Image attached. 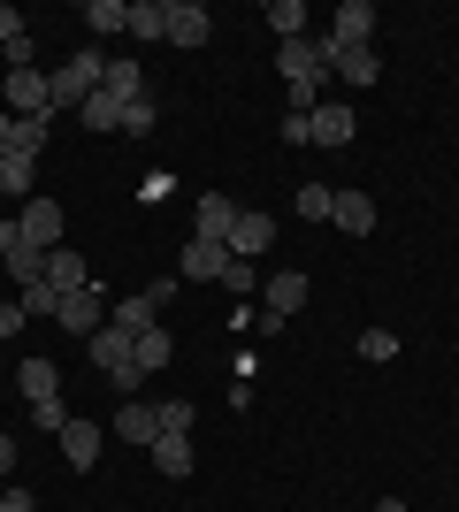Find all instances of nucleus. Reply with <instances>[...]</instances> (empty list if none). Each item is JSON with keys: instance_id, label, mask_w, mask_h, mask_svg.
<instances>
[{"instance_id": "a878e982", "label": "nucleus", "mask_w": 459, "mask_h": 512, "mask_svg": "<svg viewBox=\"0 0 459 512\" xmlns=\"http://www.w3.org/2000/svg\"><path fill=\"white\" fill-rule=\"evenodd\" d=\"M329 207H337L329 184H299V192H291V214H299V222H329Z\"/></svg>"}, {"instance_id": "79ce46f5", "label": "nucleus", "mask_w": 459, "mask_h": 512, "mask_svg": "<svg viewBox=\"0 0 459 512\" xmlns=\"http://www.w3.org/2000/svg\"><path fill=\"white\" fill-rule=\"evenodd\" d=\"M8 138H16V115H8V107H0V153H8Z\"/></svg>"}, {"instance_id": "20e7f679", "label": "nucleus", "mask_w": 459, "mask_h": 512, "mask_svg": "<svg viewBox=\"0 0 459 512\" xmlns=\"http://www.w3.org/2000/svg\"><path fill=\"white\" fill-rule=\"evenodd\" d=\"M0 107H8V115H54V100H46V69H8V77H0Z\"/></svg>"}, {"instance_id": "f257e3e1", "label": "nucleus", "mask_w": 459, "mask_h": 512, "mask_svg": "<svg viewBox=\"0 0 459 512\" xmlns=\"http://www.w3.org/2000/svg\"><path fill=\"white\" fill-rule=\"evenodd\" d=\"M100 77H108V54H92V46H85V54H69L62 69H46V100H54V107H85L92 92H100Z\"/></svg>"}, {"instance_id": "9d476101", "label": "nucleus", "mask_w": 459, "mask_h": 512, "mask_svg": "<svg viewBox=\"0 0 459 512\" xmlns=\"http://www.w3.org/2000/svg\"><path fill=\"white\" fill-rule=\"evenodd\" d=\"M329 77H337V85H375V77H383V54H375V46H345V54H329Z\"/></svg>"}, {"instance_id": "2f4dec72", "label": "nucleus", "mask_w": 459, "mask_h": 512, "mask_svg": "<svg viewBox=\"0 0 459 512\" xmlns=\"http://www.w3.org/2000/svg\"><path fill=\"white\" fill-rule=\"evenodd\" d=\"M23 321H54V306H62V291H54V283H31V291H23Z\"/></svg>"}, {"instance_id": "a211bd4d", "label": "nucleus", "mask_w": 459, "mask_h": 512, "mask_svg": "<svg viewBox=\"0 0 459 512\" xmlns=\"http://www.w3.org/2000/svg\"><path fill=\"white\" fill-rule=\"evenodd\" d=\"M329 222H337V230H345V237H368V230H375V199H368V192H337V207H329Z\"/></svg>"}, {"instance_id": "ddd939ff", "label": "nucleus", "mask_w": 459, "mask_h": 512, "mask_svg": "<svg viewBox=\"0 0 459 512\" xmlns=\"http://www.w3.org/2000/svg\"><path fill=\"white\" fill-rule=\"evenodd\" d=\"M85 352H92V367H100V375H115V367H131V352H138V337H123V329H92L85 337Z\"/></svg>"}, {"instance_id": "473e14b6", "label": "nucleus", "mask_w": 459, "mask_h": 512, "mask_svg": "<svg viewBox=\"0 0 459 512\" xmlns=\"http://www.w3.org/2000/svg\"><path fill=\"white\" fill-rule=\"evenodd\" d=\"M192 421H199L192 398H169V406H161V436H192Z\"/></svg>"}, {"instance_id": "6e6552de", "label": "nucleus", "mask_w": 459, "mask_h": 512, "mask_svg": "<svg viewBox=\"0 0 459 512\" xmlns=\"http://www.w3.org/2000/svg\"><path fill=\"white\" fill-rule=\"evenodd\" d=\"M16 222H23V237H31V245H39V253H54V245H62V207H54V199H23V214H16Z\"/></svg>"}, {"instance_id": "f8f14e48", "label": "nucleus", "mask_w": 459, "mask_h": 512, "mask_svg": "<svg viewBox=\"0 0 459 512\" xmlns=\"http://www.w3.org/2000/svg\"><path fill=\"white\" fill-rule=\"evenodd\" d=\"M268 245H276V222H268L261 207H245V214H238V230H230V253H238V260H261Z\"/></svg>"}, {"instance_id": "0eeeda50", "label": "nucleus", "mask_w": 459, "mask_h": 512, "mask_svg": "<svg viewBox=\"0 0 459 512\" xmlns=\"http://www.w3.org/2000/svg\"><path fill=\"white\" fill-rule=\"evenodd\" d=\"M238 199H230V192H207V199H199V207H192V237H207V245H230V230H238Z\"/></svg>"}, {"instance_id": "423d86ee", "label": "nucleus", "mask_w": 459, "mask_h": 512, "mask_svg": "<svg viewBox=\"0 0 459 512\" xmlns=\"http://www.w3.org/2000/svg\"><path fill=\"white\" fill-rule=\"evenodd\" d=\"M306 299H314V291H306V276H299V268H276V276H268L261 283V306H268V329H284V321L291 314H299V306Z\"/></svg>"}, {"instance_id": "ea45409f", "label": "nucleus", "mask_w": 459, "mask_h": 512, "mask_svg": "<svg viewBox=\"0 0 459 512\" xmlns=\"http://www.w3.org/2000/svg\"><path fill=\"white\" fill-rule=\"evenodd\" d=\"M16 329H23V306H16V299H0V337H16Z\"/></svg>"}, {"instance_id": "a18cd8bd", "label": "nucleus", "mask_w": 459, "mask_h": 512, "mask_svg": "<svg viewBox=\"0 0 459 512\" xmlns=\"http://www.w3.org/2000/svg\"><path fill=\"white\" fill-rule=\"evenodd\" d=\"M452 352H459V344H452Z\"/></svg>"}, {"instance_id": "f704fd0d", "label": "nucleus", "mask_w": 459, "mask_h": 512, "mask_svg": "<svg viewBox=\"0 0 459 512\" xmlns=\"http://www.w3.org/2000/svg\"><path fill=\"white\" fill-rule=\"evenodd\" d=\"M146 130H153V100H131L123 107V138H146Z\"/></svg>"}, {"instance_id": "a19ab883", "label": "nucleus", "mask_w": 459, "mask_h": 512, "mask_svg": "<svg viewBox=\"0 0 459 512\" xmlns=\"http://www.w3.org/2000/svg\"><path fill=\"white\" fill-rule=\"evenodd\" d=\"M8 474H16V444H8V436H0V482H8Z\"/></svg>"}, {"instance_id": "1a4fd4ad", "label": "nucleus", "mask_w": 459, "mask_h": 512, "mask_svg": "<svg viewBox=\"0 0 459 512\" xmlns=\"http://www.w3.org/2000/svg\"><path fill=\"white\" fill-rule=\"evenodd\" d=\"M161 8H169V46H207L215 16H207L199 0H161Z\"/></svg>"}, {"instance_id": "4be33fe9", "label": "nucleus", "mask_w": 459, "mask_h": 512, "mask_svg": "<svg viewBox=\"0 0 459 512\" xmlns=\"http://www.w3.org/2000/svg\"><path fill=\"white\" fill-rule=\"evenodd\" d=\"M16 383H23V398L39 406V398H62V367H54V360H23Z\"/></svg>"}, {"instance_id": "b1692460", "label": "nucleus", "mask_w": 459, "mask_h": 512, "mask_svg": "<svg viewBox=\"0 0 459 512\" xmlns=\"http://www.w3.org/2000/svg\"><path fill=\"white\" fill-rule=\"evenodd\" d=\"M131 39H169V8L161 0H131V23H123Z\"/></svg>"}, {"instance_id": "c9c22d12", "label": "nucleus", "mask_w": 459, "mask_h": 512, "mask_svg": "<svg viewBox=\"0 0 459 512\" xmlns=\"http://www.w3.org/2000/svg\"><path fill=\"white\" fill-rule=\"evenodd\" d=\"M0 54H8V69H39V46H31V31H23V39H8Z\"/></svg>"}, {"instance_id": "9b49d317", "label": "nucleus", "mask_w": 459, "mask_h": 512, "mask_svg": "<svg viewBox=\"0 0 459 512\" xmlns=\"http://www.w3.org/2000/svg\"><path fill=\"white\" fill-rule=\"evenodd\" d=\"M46 283L69 299V291H85V283H92V260L77 253V245H54V253H46Z\"/></svg>"}, {"instance_id": "cd10ccee", "label": "nucleus", "mask_w": 459, "mask_h": 512, "mask_svg": "<svg viewBox=\"0 0 459 512\" xmlns=\"http://www.w3.org/2000/svg\"><path fill=\"white\" fill-rule=\"evenodd\" d=\"M46 123H54V115H23V123H16V138H8V153L39 161V153H46Z\"/></svg>"}, {"instance_id": "5701e85b", "label": "nucleus", "mask_w": 459, "mask_h": 512, "mask_svg": "<svg viewBox=\"0 0 459 512\" xmlns=\"http://www.w3.org/2000/svg\"><path fill=\"white\" fill-rule=\"evenodd\" d=\"M153 467L169 474V482H184L192 474V436H153Z\"/></svg>"}, {"instance_id": "58836bf2", "label": "nucleus", "mask_w": 459, "mask_h": 512, "mask_svg": "<svg viewBox=\"0 0 459 512\" xmlns=\"http://www.w3.org/2000/svg\"><path fill=\"white\" fill-rule=\"evenodd\" d=\"M8 39H23V16L8 8V0H0V46H8Z\"/></svg>"}, {"instance_id": "2eb2a0df", "label": "nucleus", "mask_w": 459, "mask_h": 512, "mask_svg": "<svg viewBox=\"0 0 459 512\" xmlns=\"http://www.w3.org/2000/svg\"><path fill=\"white\" fill-rule=\"evenodd\" d=\"M54 444H62V459H69L77 474H92V467H100V428H92V421H69L62 436H54Z\"/></svg>"}, {"instance_id": "39448f33", "label": "nucleus", "mask_w": 459, "mask_h": 512, "mask_svg": "<svg viewBox=\"0 0 459 512\" xmlns=\"http://www.w3.org/2000/svg\"><path fill=\"white\" fill-rule=\"evenodd\" d=\"M375 0H345V8H337V23H329V54H345V46H375Z\"/></svg>"}, {"instance_id": "f03ea898", "label": "nucleus", "mask_w": 459, "mask_h": 512, "mask_svg": "<svg viewBox=\"0 0 459 512\" xmlns=\"http://www.w3.org/2000/svg\"><path fill=\"white\" fill-rule=\"evenodd\" d=\"M0 268H8L23 291H31V283H46V253L23 237V222H0Z\"/></svg>"}, {"instance_id": "c03bdc74", "label": "nucleus", "mask_w": 459, "mask_h": 512, "mask_svg": "<svg viewBox=\"0 0 459 512\" xmlns=\"http://www.w3.org/2000/svg\"><path fill=\"white\" fill-rule=\"evenodd\" d=\"M0 276H8V268H0Z\"/></svg>"}, {"instance_id": "e433bc0d", "label": "nucleus", "mask_w": 459, "mask_h": 512, "mask_svg": "<svg viewBox=\"0 0 459 512\" xmlns=\"http://www.w3.org/2000/svg\"><path fill=\"white\" fill-rule=\"evenodd\" d=\"M222 283H230V291H253V283H261V276H253V260H238V253H230V268H222Z\"/></svg>"}, {"instance_id": "bb28decb", "label": "nucleus", "mask_w": 459, "mask_h": 512, "mask_svg": "<svg viewBox=\"0 0 459 512\" xmlns=\"http://www.w3.org/2000/svg\"><path fill=\"white\" fill-rule=\"evenodd\" d=\"M268 31H276V39H306V8H299V0H268Z\"/></svg>"}, {"instance_id": "37998d69", "label": "nucleus", "mask_w": 459, "mask_h": 512, "mask_svg": "<svg viewBox=\"0 0 459 512\" xmlns=\"http://www.w3.org/2000/svg\"><path fill=\"white\" fill-rule=\"evenodd\" d=\"M375 512H414V505H406V497H383V505H375Z\"/></svg>"}, {"instance_id": "412c9836", "label": "nucleus", "mask_w": 459, "mask_h": 512, "mask_svg": "<svg viewBox=\"0 0 459 512\" xmlns=\"http://www.w3.org/2000/svg\"><path fill=\"white\" fill-rule=\"evenodd\" d=\"M0 192H8V199H39V161H23V153H0Z\"/></svg>"}, {"instance_id": "c756f323", "label": "nucleus", "mask_w": 459, "mask_h": 512, "mask_svg": "<svg viewBox=\"0 0 459 512\" xmlns=\"http://www.w3.org/2000/svg\"><path fill=\"white\" fill-rule=\"evenodd\" d=\"M360 360H368V367H391L398 360V329H360Z\"/></svg>"}, {"instance_id": "7ed1b4c3", "label": "nucleus", "mask_w": 459, "mask_h": 512, "mask_svg": "<svg viewBox=\"0 0 459 512\" xmlns=\"http://www.w3.org/2000/svg\"><path fill=\"white\" fill-rule=\"evenodd\" d=\"M54 321H62V329H77V337H92V329H108V283L92 276L85 291H69V299L54 306Z\"/></svg>"}, {"instance_id": "f3484780", "label": "nucleus", "mask_w": 459, "mask_h": 512, "mask_svg": "<svg viewBox=\"0 0 459 512\" xmlns=\"http://www.w3.org/2000/svg\"><path fill=\"white\" fill-rule=\"evenodd\" d=\"M222 268H230V245H207V237L184 245V276L192 283H222Z\"/></svg>"}, {"instance_id": "aec40b11", "label": "nucleus", "mask_w": 459, "mask_h": 512, "mask_svg": "<svg viewBox=\"0 0 459 512\" xmlns=\"http://www.w3.org/2000/svg\"><path fill=\"white\" fill-rule=\"evenodd\" d=\"M100 92H108L115 107L146 100V69H138V62H108V77H100Z\"/></svg>"}, {"instance_id": "6ab92c4d", "label": "nucleus", "mask_w": 459, "mask_h": 512, "mask_svg": "<svg viewBox=\"0 0 459 512\" xmlns=\"http://www.w3.org/2000/svg\"><path fill=\"white\" fill-rule=\"evenodd\" d=\"M314 146H352V107L345 100H322V107H314Z\"/></svg>"}, {"instance_id": "4468645a", "label": "nucleus", "mask_w": 459, "mask_h": 512, "mask_svg": "<svg viewBox=\"0 0 459 512\" xmlns=\"http://www.w3.org/2000/svg\"><path fill=\"white\" fill-rule=\"evenodd\" d=\"M115 329H123V337H146V329H161V299H153V291H131V299H115Z\"/></svg>"}, {"instance_id": "c85d7f7f", "label": "nucleus", "mask_w": 459, "mask_h": 512, "mask_svg": "<svg viewBox=\"0 0 459 512\" xmlns=\"http://www.w3.org/2000/svg\"><path fill=\"white\" fill-rule=\"evenodd\" d=\"M169 360H176V337H169V329H146V337H138V367H146V375H161Z\"/></svg>"}, {"instance_id": "4c0bfd02", "label": "nucleus", "mask_w": 459, "mask_h": 512, "mask_svg": "<svg viewBox=\"0 0 459 512\" xmlns=\"http://www.w3.org/2000/svg\"><path fill=\"white\" fill-rule=\"evenodd\" d=\"M0 512H39V497L31 490H0Z\"/></svg>"}, {"instance_id": "72a5a7b5", "label": "nucleus", "mask_w": 459, "mask_h": 512, "mask_svg": "<svg viewBox=\"0 0 459 512\" xmlns=\"http://www.w3.org/2000/svg\"><path fill=\"white\" fill-rule=\"evenodd\" d=\"M284 146H314V115H299V107H284Z\"/></svg>"}, {"instance_id": "393cba45", "label": "nucleus", "mask_w": 459, "mask_h": 512, "mask_svg": "<svg viewBox=\"0 0 459 512\" xmlns=\"http://www.w3.org/2000/svg\"><path fill=\"white\" fill-rule=\"evenodd\" d=\"M77 115H85V130H100V138H123V107H115L108 92H92V100L77 107Z\"/></svg>"}, {"instance_id": "7c9ffc66", "label": "nucleus", "mask_w": 459, "mask_h": 512, "mask_svg": "<svg viewBox=\"0 0 459 512\" xmlns=\"http://www.w3.org/2000/svg\"><path fill=\"white\" fill-rule=\"evenodd\" d=\"M85 23L92 31H123V23H131V0H85Z\"/></svg>"}, {"instance_id": "dca6fc26", "label": "nucleus", "mask_w": 459, "mask_h": 512, "mask_svg": "<svg viewBox=\"0 0 459 512\" xmlns=\"http://www.w3.org/2000/svg\"><path fill=\"white\" fill-rule=\"evenodd\" d=\"M115 436H123V444H146V451H153V436H161V406L131 398V406L115 413Z\"/></svg>"}]
</instances>
